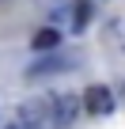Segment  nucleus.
Listing matches in <instances>:
<instances>
[{"label":"nucleus","instance_id":"6","mask_svg":"<svg viewBox=\"0 0 125 129\" xmlns=\"http://www.w3.org/2000/svg\"><path fill=\"white\" fill-rule=\"evenodd\" d=\"M72 12H76V27H84V23L91 19V4H87V0H76Z\"/></svg>","mask_w":125,"mask_h":129},{"label":"nucleus","instance_id":"3","mask_svg":"<svg viewBox=\"0 0 125 129\" xmlns=\"http://www.w3.org/2000/svg\"><path fill=\"white\" fill-rule=\"evenodd\" d=\"M15 125H27V129H46L49 125V95L42 99H27L19 106V121Z\"/></svg>","mask_w":125,"mask_h":129},{"label":"nucleus","instance_id":"2","mask_svg":"<svg viewBox=\"0 0 125 129\" xmlns=\"http://www.w3.org/2000/svg\"><path fill=\"white\" fill-rule=\"evenodd\" d=\"M80 99L76 95H49V125L53 129H68L80 118Z\"/></svg>","mask_w":125,"mask_h":129},{"label":"nucleus","instance_id":"4","mask_svg":"<svg viewBox=\"0 0 125 129\" xmlns=\"http://www.w3.org/2000/svg\"><path fill=\"white\" fill-rule=\"evenodd\" d=\"M80 106H84L87 114H114V91L102 87V84H91V87L84 91Z\"/></svg>","mask_w":125,"mask_h":129},{"label":"nucleus","instance_id":"5","mask_svg":"<svg viewBox=\"0 0 125 129\" xmlns=\"http://www.w3.org/2000/svg\"><path fill=\"white\" fill-rule=\"evenodd\" d=\"M30 46H34L38 53H53V49H61V30H57V27H42V30H34Z\"/></svg>","mask_w":125,"mask_h":129},{"label":"nucleus","instance_id":"1","mask_svg":"<svg viewBox=\"0 0 125 129\" xmlns=\"http://www.w3.org/2000/svg\"><path fill=\"white\" fill-rule=\"evenodd\" d=\"M76 64H80V57L53 49V53H42L38 61H30V64H27V80H49V76H61V72L76 69Z\"/></svg>","mask_w":125,"mask_h":129},{"label":"nucleus","instance_id":"7","mask_svg":"<svg viewBox=\"0 0 125 129\" xmlns=\"http://www.w3.org/2000/svg\"><path fill=\"white\" fill-rule=\"evenodd\" d=\"M4 129H27V125H4Z\"/></svg>","mask_w":125,"mask_h":129}]
</instances>
